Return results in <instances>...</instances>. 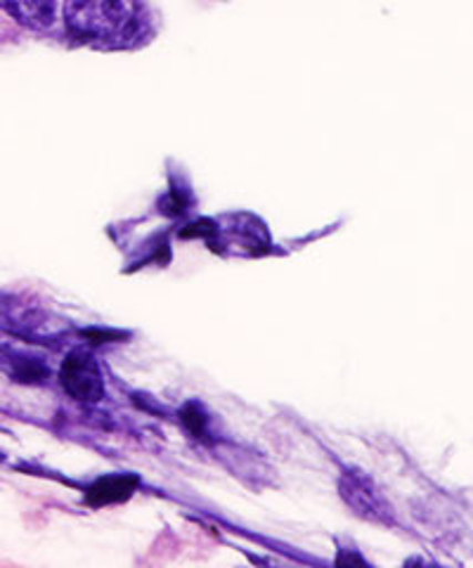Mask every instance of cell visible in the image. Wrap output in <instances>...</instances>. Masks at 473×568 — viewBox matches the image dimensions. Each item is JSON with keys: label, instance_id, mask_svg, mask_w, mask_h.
<instances>
[{"label": "cell", "instance_id": "cell-1", "mask_svg": "<svg viewBox=\"0 0 473 568\" xmlns=\"http://www.w3.org/2000/svg\"><path fill=\"white\" fill-rule=\"evenodd\" d=\"M66 33L79 43L100 50H128L143 45L154 33L143 0H64Z\"/></svg>", "mask_w": 473, "mask_h": 568}, {"label": "cell", "instance_id": "cell-2", "mask_svg": "<svg viewBox=\"0 0 473 568\" xmlns=\"http://www.w3.org/2000/svg\"><path fill=\"white\" fill-rule=\"evenodd\" d=\"M339 493L343 497V503L353 509L356 517L379 526L395 524L391 503L381 495V490L374 486L370 476H364L360 471H346L339 481Z\"/></svg>", "mask_w": 473, "mask_h": 568}, {"label": "cell", "instance_id": "cell-3", "mask_svg": "<svg viewBox=\"0 0 473 568\" xmlns=\"http://www.w3.org/2000/svg\"><path fill=\"white\" fill-rule=\"evenodd\" d=\"M62 386L76 400H100L104 396V379L93 355L76 351L62 365Z\"/></svg>", "mask_w": 473, "mask_h": 568}, {"label": "cell", "instance_id": "cell-4", "mask_svg": "<svg viewBox=\"0 0 473 568\" xmlns=\"http://www.w3.org/2000/svg\"><path fill=\"white\" fill-rule=\"evenodd\" d=\"M0 10L17 24L33 31H45L55 22L58 0H0Z\"/></svg>", "mask_w": 473, "mask_h": 568}, {"label": "cell", "instance_id": "cell-5", "mask_svg": "<svg viewBox=\"0 0 473 568\" xmlns=\"http://www.w3.org/2000/svg\"><path fill=\"white\" fill-rule=\"evenodd\" d=\"M135 488H137L135 476H104L91 490H88V503L95 507L124 503L133 495Z\"/></svg>", "mask_w": 473, "mask_h": 568}]
</instances>
